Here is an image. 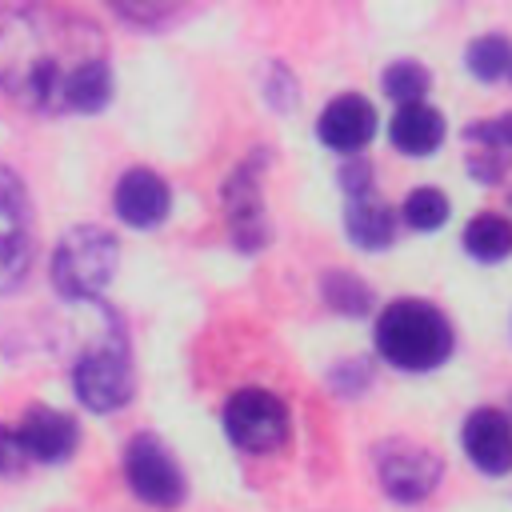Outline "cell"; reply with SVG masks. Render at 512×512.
<instances>
[{
    "label": "cell",
    "mask_w": 512,
    "mask_h": 512,
    "mask_svg": "<svg viewBox=\"0 0 512 512\" xmlns=\"http://www.w3.org/2000/svg\"><path fill=\"white\" fill-rule=\"evenodd\" d=\"M112 92L104 32L60 8L0 12V96L36 112H96Z\"/></svg>",
    "instance_id": "6da1fadb"
},
{
    "label": "cell",
    "mask_w": 512,
    "mask_h": 512,
    "mask_svg": "<svg viewBox=\"0 0 512 512\" xmlns=\"http://www.w3.org/2000/svg\"><path fill=\"white\" fill-rule=\"evenodd\" d=\"M452 344L456 336L448 316L428 300H392L376 320V352L404 372L440 368Z\"/></svg>",
    "instance_id": "7a4b0ae2"
},
{
    "label": "cell",
    "mask_w": 512,
    "mask_h": 512,
    "mask_svg": "<svg viewBox=\"0 0 512 512\" xmlns=\"http://www.w3.org/2000/svg\"><path fill=\"white\" fill-rule=\"evenodd\" d=\"M116 272V236L96 228V224H80L72 228L52 256V280L68 300H96V292L108 284V276Z\"/></svg>",
    "instance_id": "3957f363"
},
{
    "label": "cell",
    "mask_w": 512,
    "mask_h": 512,
    "mask_svg": "<svg viewBox=\"0 0 512 512\" xmlns=\"http://www.w3.org/2000/svg\"><path fill=\"white\" fill-rule=\"evenodd\" d=\"M72 388L84 400V408H92V412H112L132 396L128 340H124L120 324L104 340H96L92 348L80 352V360L72 364Z\"/></svg>",
    "instance_id": "277c9868"
},
{
    "label": "cell",
    "mask_w": 512,
    "mask_h": 512,
    "mask_svg": "<svg viewBox=\"0 0 512 512\" xmlns=\"http://www.w3.org/2000/svg\"><path fill=\"white\" fill-rule=\"evenodd\" d=\"M224 432L244 452H272L288 436V408L264 388H240L224 404Z\"/></svg>",
    "instance_id": "5b68a950"
},
{
    "label": "cell",
    "mask_w": 512,
    "mask_h": 512,
    "mask_svg": "<svg viewBox=\"0 0 512 512\" xmlns=\"http://www.w3.org/2000/svg\"><path fill=\"white\" fill-rule=\"evenodd\" d=\"M124 476L132 484V492L156 508H172L184 500V476L172 460V452L164 448V440L140 432L124 444Z\"/></svg>",
    "instance_id": "8992f818"
},
{
    "label": "cell",
    "mask_w": 512,
    "mask_h": 512,
    "mask_svg": "<svg viewBox=\"0 0 512 512\" xmlns=\"http://www.w3.org/2000/svg\"><path fill=\"white\" fill-rule=\"evenodd\" d=\"M32 256V208L24 184L12 168L0 164V292H12Z\"/></svg>",
    "instance_id": "52a82bcc"
},
{
    "label": "cell",
    "mask_w": 512,
    "mask_h": 512,
    "mask_svg": "<svg viewBox=\"0 0 512 512\" xmlns=\"http://www.w3.org/2000/svg\"><path fill=\"white\" fill-rule=\"evenodd\" d=\"M376 476H380V488L392 500L416 504L440 484V460L424 444L388 440V444L376 448Z\"/></svg>",
    "instance_id": "ba28073f"
},
{
    "label": "cell",
    "mask_w": 512,
    "mask_h": 512,
    "mask_svg": "<svg viewBox=\"0 0 512 512\" xmlns=\"http://www.w3.org/2000/svg\"><path fill=\"white\" fill-rule=\"evenodd\" d=\"M460 444L468 452V460L484 472V476H504L512 472V420L496 408H476L464 428H460Z\"/></svg>",
    "instance_id": "9c48e42d"
},
{
    "label": "cell",
    "mask_w": 512,
    "mask_h": 512,
    "mask_svg": "<svg viewBox=\"0 0 512 512\" xmlns=\"http://www.w3.org/2000/svg\"><path fill=\"white\" fill-rule=\"evenodd\" d=\"M464 148H468V172L480 184H500L512 168V112L472 120L464 128Z\"/></svg>",
    "instance_id": "30bf717a"
},
{
    "label": "cell",
    "mask_w": 512,
    "mask_h": 512,
    "mask_svg": "<svg viewBox=\"0 0 512 512\" xmlns=\"http://www.w3.org/2000/svg\"><path fill=\"white\" fill-rule=\"evenodd\" d=\"M16 436H20V448H24L28 460L56 464V460L72 456L80 432H76V420H72V416L56 412V408H48V404H32V408L24 412Z\"/></svg>",
    "instance_id": "8fae6325"
},
{
    "label": "cell",
    "mask_w": 512,
    "mask_h": 512,
    "mask_svg": "<svg viewBox=\"0 0 512 512\" xmlns=\"http://www.w3.org/2000/svg\"><path fill=\"white\" fill-rule=\"evenodd\" d=\"M372 132H376V112H372V104H368L364 96H356V92L336 96V100L320 112V120H316V136H320L328 148H336V152H360V148L372 140Z\"/></svg>",
    "instance_id": "7c38bea8"
},
{
    "label": "cell",
    "mask_w": 512,
    "mask_h": 512,
    "mask_svg": "<svg viewBox=\"0 0 512 512\" xmlns=\"http://www.w3.org/2000/svg\"><path fill=\"white\" fill-rule=\"evenodd\" d=\"M116 212L124 224L132 228H152L168 216V184L148 172V168H132L116 180Z\"/></svg>",
    "instance_id": "4fadbf2b"
},
{
    "label": "cell",
    "mask_w": 512,
    "mask_h": 512,
    "mask_svg": "<svg viewBox=\"0 0 512 512\" xmlns=\"http://www.w3.org/2000/svg\"><path fill=\"white\" fill-rule=\"evenodd\" d=\"M344 224H348V236L360 248H388L392 236H396V212L376 196V188L348 192Z\"/></svg>",
    "instance_id": "5bb4252c"
},
{
    "label": "cell",
    "mask_w": 512,
    "mask_h": 512,
    "mask_svg": "<svg viewBox=\"0 0 512 512\" xmlns=\"http://www.w3.org/2000/svg\"><path fill=\"white\" fill-rule=\"evenodd\" d=\"M388 136L400 152L428 156L444 144V116L432 104H404V108H396V116L388 124Z\"/></svg>",
    "instance_id": "9a60e30c"
},
{
    "label": "cell",
    "mask_w": 512,
    "mask_h": 512,
    "mask_svg": "<svg viewBox=\"0 0 512 512\" xmlns=\"http://www.w3.org/2000/svg\"><path fill=\"white\" fill-rule=\"evenodd\" d=\"M464 248L480 264H500L512 256V220L496 212H476L464 228Z\"/></svg>",
    "instance_id": "2e32d148"
},
{
    "label": "cell",
    "mask_w": 512,
    "mask_h": 512,
    "mask_svg": "<svg viewBox=\"0 0 512 512\" xmlns=\"http://www.w3.org/2000/svg\"><path fill=\"white\" fill-rule=\"evenodd\" d=\"M468 60V72L484 84H512V40L500 36V32H488V36H476L464 52Z\"/></svg>",
    "instance_id": "e0dca14e"
},
{
    "label": "cell",
    "mask_w": 512,
    "mask_h": 512,
    "mask_svg": "<svg viewBox=\"0 0 512 512\" xmlns=\"http://www.w3.org/2000/svg\"><path fill=\"white\" fill-rule=\"evenodd\" d=\"M380 84H384V92L404 108V104H424V92H428L432 76H428V68H424L420 60H392V64L384 68Z\"/></svg>",
    "instance_id": "ac0fdd59"
},
{
    "label": "cell",
    "mask_w": 512,
    "mask_h": 512,
    "mask_svg": "<svg viewBox=\"0 0 512 512\" xmlns=\"http://www.w3.org/2000/svg\"><path fill=\"white\" fill-rule=\"evenodd\" d=\"M448 212H452L448 196L440 188H428V184L424 188H412L408 200H404V224L416 228V232H436L448 220Z\"/></svg>",
    "instance_id": "d6986e66"
},
{
    "label": "cell",
    "mask_w": 512,
    "mask_h": 512,
    "mask_svg": "<svg viewBox=\"0 0 512 512\" xmlns=\"http://www.w3.org/2000/svg\"><path fill=\"white\" fill-rule=\"evenodd\" d=\"M324 300H328L336 312L364 316L368 304H372V292H368L364 280H356L352 272H328V276H324Z\"/></svg>",
    "instance_id": "ffe728a7"
},
{
    "label": "cell",
    "mask_w": 512,
    "mask_h": 512,
    "mask_svg": "<svg viewBox=\"0 0 512 512\" xmlns=\"http://www.w3.org/2000/svg\"><path fill=\"white\" fill-rule=\"evenodd\" d=\"M24 460H28V456H24V448H20V436L8 432V428H0V476H12Z\"/></svg>",
    "instance_id": "44dd1931"
}]
</instances>
